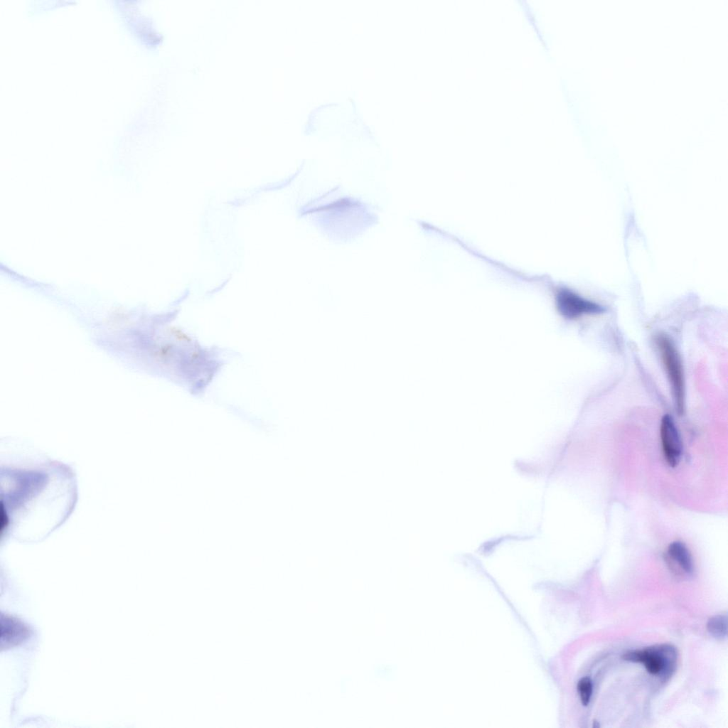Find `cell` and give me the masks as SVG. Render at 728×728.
Listing matches in <instances>:
<instances>
[{"instance_id": "7", "label": "cell", "mask_w": 728, "mask_h": 728, "mask_svg": "<svg viewBox=\"0 0 728 728\" xmlns=\"http://www.w3.org/2000/svg\"><path fill=\"white\" fill-rule=\"evenodd\" d=\"M667 558L672 564L678 565L686 574L692 573L694 569L692 558L689 550L683 542L675 541L670 543L667 550Z\"/></svg>"}, {"instance_id": "4", "label": "cell", "mask_w": 728, "mask_h": 728, "mask_svg": "<svg viewBox=\"0 0 728 728\" xmlns=\"http://www.w3.org/2000/svg\"><path fill=\"white\" fill-rule=\"evenodd\" d=\"M555 303L560 314L568 319L583 315L597 314L604 311L600 304L588 300L567 288H560L555 292Z\"/></svg>"}, {"instance_id": "9", "label": "cell", "mask_w": 728, "mask_h": 728, "mask_svg": "<svg viewBox=\"0 0 728 728\" xmlns=\"http://www.w3.org/2000/svg\"><path fill=\"white\" fill-rule=\"evenodd\" d=\"M593 685L588 677L581 678L577 683V691L584 706H587L592 694Z\"/></svg>"}, {"instance_id": "1", "label": "cell", "mask_w": 728, "mask_h": 728, "mask_svg": "<svg viewBox=\"0 0 728 728\" xmlns=\"http://www.w3.org/2000/svg\"><path fill=\"white\" fill-rule=\"evenodd\" d=\"M1 540L41 542L60 527L77 499L69 466L45 455L1 456Z\"/></svg>"}, {"instance_id": "8", "label": "cell", "mask_w": 728, "mask_h": 728, "mask_svg": "<svg viewBox=\"0 0 728 728\" xmlns=\"http://www.w3.org/2000/svg\"><path fill=\"white\" fill-rule=\"evenodd\" d=\"M708 632L714 638L723 639L727 633V617L726 614H719L711 617L707 623Z\"/></svg>"}, {"instance_id": "2", "label": "cell", "mask_w": 728, "mask_h": 728, "mask_svg": "<svg viewBox=\"0 0 728 728\" xmlns=\"http://www.w3.org/2000/svg\"><path fill=\"white\" fill-rule=\"evenodd\" d=\"M655 343L672 388L676 410L682 414L685 409V378L680 356L673 341L665 334L655 337Z\"/></svg>"}, {"instance_id": "10", "label": "cell", "mask_w": 728, "mask_h": 728, "mask_svg": "<svg viewBox=\"0 0 728 728\" xmlns=\"http://www.w3.org/2000/svg\"><path fill=\"white\" fill-rule=\"evenodd\" d=\"M593 727H594V728L600 727V725L599 724V722H596V721H594V722H593Z\"/></svg>"}, {"instance_id": "3", "label": "cell", "mask_w": 728, "mask_h": 728, "mask_svg": "<svg viewBox=\"0 0 728 728\" xmlns=\"http://www.w3.org/2000/svg\"><path fill=\"white\" fill-rule=\"evenodd\" d=\"M622 658L626 661L643 663L650 674L660 675L673 669L675 651L671 646L661 645L628 651L622 655Z\"/></svg>"}, {"instance_id": "5", "label": "cell", "mask_w": 728, "mask_h": 728, "mask_svg": "<svg viewBox=\"0 0 728 728\" xmlns=\"http://www.w3.org/2000/svg\"><path fill=\"white\" fill-rule=\"evenodd\" d=\"M660 435L665 459L670 466L675 467L680 460L682 445L678 428L668 414L661 419Z\"/></svg>"}, {"instance_id": "6", "label": "cell", "mask_w": 728, "mask_h": 728, "mask_svg": "<svg viewBox=\"0 0 728 728\" xmlns=\"http://www.w3.org/2000/svg\"><path fill=\"white\" fill-rule=\"evenodd\" d=\"M0 642L1 649H9L21 644L31 634L29 627L22 621L9 615L1 617Z\"/></svg>"}]
</instances>
